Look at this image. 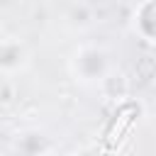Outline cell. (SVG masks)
Listing matches in <instances>:
<instances>
[{
    "mask_svg": "<svg viewBox=\"0 0 156 156\" xmlns=\"http://www.w3.org/2000/svg\"><path fill=\"white\" fill-rule=\"evenodd\" d=\"M29 66V49L20 37H0V76H17Z\"/></svg>",
    "mask_w": 156,
    "mask_h": 156,
    "instance_id": "7a4b0ae2",
    "label": "cell"
},
{
    "mask_svg": "<svg viewBox=\"0 0 156 156\" xmlns=\"http://www.w3.org/2000/svg\"><path fill=\"white\" fill-rule=\"evenodd\" d=\"M76 156H95V151H78Z\"/></svg>",
    "mask_w": 156,
    "mask_h": 156,
    "instance_id": "5b68a950",
    "label": "cell"
},
{
    "mask_svg": "<svg viewBox=\"0 0 156 156\" xmlns=\"http://www.w3.org/2000/svg\"><path fill=\"white\" fill-rule=\"evenodd\" d=\"M15 154L17 156H49L51 141L39 129H27L15 136Z\"/></svg>",
    "mask_w": 156,
    "mask_h": 156,
    "instance_id": "3957f363",
    "label": "cell"
},
{
    "mask_svg": "<svg viewBox=\"0 0 156 156\" xmlns=\"http://www.w3.org/2000/svg\"><path fill=\"white\" fill-rule=\"evenodd\" d=\"M112 71L110 51L102 44L95 41H83L73 49L71 56V73L78 83L83 85H100Z\"/></svg>",
    "mask_w": 156,
    "mask_h": 156,
    "instance_id": "6da1fadb",
    "label": "cell"
},
{
    "mask_svg": "<svg viewBox=\"0 0 156 156\" xmlns=\"http://www.w3.org/2000/svg\"><path fill=\"white\" fill-rule=\"evenodd\" d=\"M154 100H156V83H154Z\"/></svg>",
    "mask_w": 156,
    "mask_h": 156,
    "instance_id": "8992f818",
    "label": "cell"
},
{
    "mask_svg": "<svg viewBox=\"0 0 156 156\" xmlns=\"http://www.w3.org/2000/svg\"><path fill=\"white\" fill-rule=\"evenodd\" d=\"M134 29L141 34V39L156 44V0H141V5L134 10Z\"/></svg>",
    "mask_w": 156,
    "mask_h": 156,
    "instance_id": "277c9868",
    "label": "cell"
}]
</instances>
